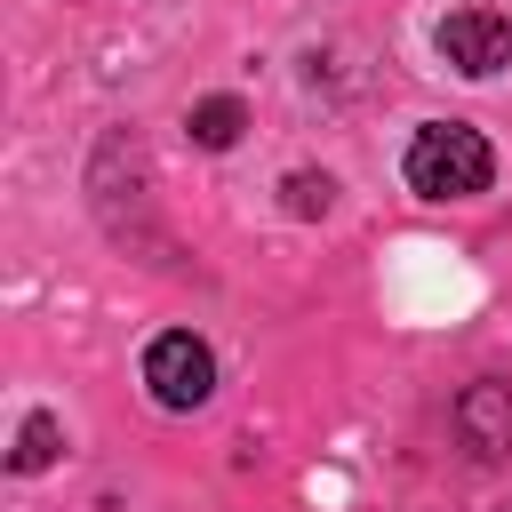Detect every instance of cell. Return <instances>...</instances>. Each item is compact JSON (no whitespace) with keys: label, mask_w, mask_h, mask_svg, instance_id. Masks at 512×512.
I'll use <instances>...</instances> for the list:
<instances>
[{"label":"cell","mask_w":512,"mask_h":512,"mask_svg":"<svg viewBox=\"0 0 512 512\" xmlns=\"http://www.w3.org/2000/svg\"><path fill=\"white\" fill-rule=\"evenodd\" d=\"M400 176H408L416 200H472V192L496 184V152L464 120H424L408 136V152H400Z\"/></svg>","instance_id":"1"},{"label":"cell","mask_w":512,"mask_h":512,"mask_svg":"<svg viewBox=\"0 0 512 512\" xmlns=\"http://www.w3.org/2000/svg\"><path fill=\"white\" fill-rule=\"evenodd\" d=\"M432 48H440V64L448 72H464V80H496L504 64H512V16L504 8H448L440 24H432Z\"/></svg>","instance_id":"2"},{"label":"cell","mask_w":512,"mask_h":512,"mask_svg":"<svg viewBox=\"0 0 512 512\" xmlns=\"http://www.w3.org/2000/svg\"><path fill=\"white\" fill-rule=\"evenodd\" d=\"M144 384H152V400L160 408H200L208 392H216V352L192 336V328H168V336H152L144 344Z\"/></svg>","instance_id":"3"},{"label":"cell","mask_w":512,"mask_h":512,"mask_svg":"<svg viewBox=\"0 0 512 512\" xmlns=\"http://www.w3.org/2000/svg\"><path fill=\"white\" fill-rule=\"evenodd\" d=\"M456 440L472 448V456H512V384L504 376H480V384H464L456 392Z\"/></svg>","instance_id":"4"},{"label":"cell","mask_w":512,"mask_h":512,"mask_svg":"<svg viewBox=\"0 0 512 512\" xmlns=\"http://www.w3.org/2000/svg\"><path fill=\"white\" fill-rule=\"evenodd\" d=\"M184 128H192L200 152H232L240 128H248V104H240V96H200V104L184 112Z\"/></svg>","instance_id":"5"},{"label":"cell","mask_w":512,"mask_h":512,"mask_svg":"<svg viewBox=\"0 0 512 512\" xmlns=\"http://www.w3.org/2000/svg\"><path fill=\"white\" fill-rule=\"evenodd\" d=\"M56 440H64V432H56V416H48V408H32V416H24V432H16V456H8V464H16V472H48V464H56Z\"/></svg>","instance_id":"6"},{"label":"cell","mask_w":512,"mask_h":512,"mask_svg":"<svg viewBox=\"0 0 512 512\" xmlns=\"http://www.w3.org/2000/svg\"><path fill=\"white\" fill-rule=\"evenodd\" d=\"M280 208H288V216H328V208H336V184H328L320 168H296V176L280 184Z\"/></svg>","instance_id":"7"},{"label":"cell","mask_w":512,"mask_h":512,"mask_svg":"<svg viewBox=\"0 0 512 512\" xmlns=\"http://www.w3.org/2000/svg\"><path fill=\"white\" fill-rule=\"evenodd\" d=\"M496 512H512V504H496Z\"/></svg>","instance_id":"8"}]
</instances>
